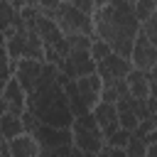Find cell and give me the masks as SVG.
Here are the masks:
<instances>
[{
	"label": "cell",
	"instance_id": "6da1fadb",
	"mask_svg": "<svg viewBox=\"0 0 157 157\" xmlns=\"http://www.w3.org/2000/svg\"><path fill=\"white\" fill-rule=\"evenodd\" d=\"M91 22H93V37L103 39L115 56L130 59L132 42L140 32V22L135 20L130 0L98 2L96 12L91 15Z\"/></svg>",
	"mask_w": 157,
	"mask_h": 157
},
{
	"label": "cell",
	"instance_id": "7a4b0ae2",
	"mask_svg": "<svg viewBox=\"0 0 157 157\" xmlns=\"http://www.w3.org/2000/svg\"><path fill=\"white\" fill-rule=\"evenodd\" d=\"M69 130H71V145L81 155H98L103 150V135L96 128V120L91 113L74 118Z\"/></svg>",
	"mask_w": 157,
	"mask_h": 157
},
{
	"label": "cell",
	"instance_id": "3957f363",
	"mask_svg": "<svg viewBox=\"0 0 157 157\" xmlns=\"http://www.w3.org/2000/svg\"><path fill=\"white\" fill-rule=\"evenodd\" d=\"M128 61H130V66L137 69V71H145V74H147V71H155V66H157V47L150 44V42L137 32Z\"/></svg>",
	"mask_w": 157,
	"mask_h": 157
},
{
	"label": "cell",
	"instance_id": "277c9868",
	"mask_svg": "<svg viewBox=\"0 0 157 157\" xmlns=\"http://www.w3.org/2000/svg\"><path fill=\"white\" fill-rule=\"evenodd\" d=\"M56 71L64 74L69 81H76V78H83V76L96 74V64L91 61L88 52H69L66 59L61 61V66Z\"/></svg>",
	"mask_w": 157,
	"mask_h": 157
},
{
	"label": "cell",
	"instance_id": "5b68a950",
	"mask_svg": "<svg viewBox=\"0 0 157 157\" xmlns=\"http://www.w3.org/2000/svg\"><path fill=\"white\" fill-rule=\"evenodd\" d=\"M130 71H132L130 61H128V59H120V56H115V54H110V56H105L103 61H98V64H96V76L101 78V83H103V86H105V83L123 81Z\"/></svg>",
	"mask_w": 157,
	"mask_h": 157
},
{
	"label": "cell",
	"instance_id": "8992f818",
	"mask_svg": "<svg viewBox=\"0 0 157 157\" xmlns=\"http://www.w3.org/2000/svg\"><path fill=\"white\" fill-rule=\"evenodd\" d=\"M125 86H128V96L135 101H145L150 96H155V71H137L132 69L125 76Z\"/></svg>",
	"mask_w": 157,
	"mask_h": 157
},
{
	"label": "cell",
	"instance_id": "52a82bcc",
	"mask_svg": "<svg viewBox=\"0 0 157 157\" xmlns=\"http://www.w3.org/2000/svg\"><path fill=\"white\" fill-rule=\"evenodd\" d=\"M101 88H103V83H101V78H98L96 74L74 81V91H76L81 105L86 108V113H91V110L98 105V101H101Z\"/></svg>",
	"mask_w": 157,
	"mask_h": 157
},
{
	"label": "cell",
	"instance_id": "ba28073f",
	"mask_svg": "<svg viewBox=\"0 0 157 157\" xmlns=\"http://www.w3.org/2000/svg\"><path fill=\"white\" fill-rule=\"evenodd\" d=\"M32 137H34V142L39 145V152H42V150H56V147L71 145V130L49 128V125H42V123L32 130Z\"/></svg>",
	"mask_w": 157,
	"mask_h": 157
},
{
	"label": "cell",
	"instance_id": "9c48e42d",
	"mask_svg": "<svg viewBox=\"0 0 157 157\" xmlns=\"http://www.w3.org/2000/svg\"><path fill=\"white\" fill-rule=\"evenodd\" d=\"M42 61H29V59H22V61H17V66H15V78H17V83L22 86V91L25 93H29V91H34V86H37V81H39V74H42Z\"/></svg>",
	"mask_w": 157,
	"mask_h": 157
},
{
	"label": "cell",
	"instance_id": "30bf717a",
	"mask_svg": "<svg viewBox=\"0 0 157 157\" xmlns=\"http://www.w3.org/2000/svg\"><path fill=\"white\" fill-rule=\"evenodd\" d=\"M91 115H93L96 128L101 130L103 137H108L110 132L118 130V110H115V105H110V103H98V105L91 110Z\"/></svg>",
	"mask_w": 157,
	"mask_h": 157
},
{
	"label": "cell",
	"instance_id": "8fae6325",
	"mask_svg": "<svg viewBox=\"0 0 157 157\" xmlns=\"http://www.w3.org/2000/svg\"><path fill=\"white\" fill-rule=\"evenodd\" d=\"M7 147H10V157H39V145H37L34 137L27 135V132L12 137V140L7 142Z\"/></svg>",
	"mask_w": 157,
	"mask_h": 157
},
{
	"label": "cell",
	"instance_id": "7c38bea8",
	"mask_svg": "<svg viewBox=\"0 0 157 157\" xmlns=\"http://www.w3.org/2000/svg\"><path fill=\"white\" fill-rule=\"evenodd\" d=\"M0 98L7 103V108H27V93L22 91V86L17 83V78H7V83L2 86Z\"/></svg>",
	"mask_w": 157,
	"mask_h": 157
},
{
	"label": "cell",
	"instance_id": "4fadbf2b",
	"mask_svg": "<svg viewBox=\"0 0 157 157\" xmlns=\"http://www.w3.org/2000/svg\"><path fill=\"white\" fill-rule=\"evenodd\" d=\"M128 96V86H125V78L123 81H115V83H105L103 88H101V101L98 103H110V105H115L120 98H125Z\"/></svg>",
	"mask_w": 157,
	"mask_h": 157
},
{
	"label": "cell",
	"instance_id": "5bb4252c",
	"mask_svg": "<svg viewBox=\"0 0 157 157\" xmlns=\"http://www.w3.org/2000/svg\"><path fill=\"white\" fill-rule=\"evenodd\" d=\"M25 130H22V123H20V118H15V115H10V113H5L2 118H0V137L2 140H12V137H17V135H22Z\"/></svg>",
	"mask_w": 157,
	"mask_h": 157
},
{
	"label": "cell",
	"instance_id": "9a60e30c",
	"mask_svg": "<svg viewBox=\"0 0 157 157\" xmlns=\"http://www.w3.org/2000/svg\"><path fill=\"white\" fill-rule=\"evenodd\" d=\"M132 12H135V20L142 25L145 20H150L157 12V0H135L132 2Z\"/></svg>",
	"mask_w": 157,
	"mask_h": 157
},
{
	"label": "cell",
	"instance_id": "2e32d148",
	"mask_svg": "<svg viewBox=\"0 0 157 157\" xmlns=\"http://www.w3.org/2000/svg\"><path fill=\"white\" fill-rule=\"evenodd\" d=\"M113 52H110V47L103 42V39H98V37H93L91 39V47H88V56H91V61L93 64H98V61H103L105 56H110Z\"/></svg>",
	"mask_w": 157,
	"mask_h": 157
},
{
	"label": "cell",
	"instance_id": "e0dca14e",
	"mask_svg": "<svg viewBox=\"0 0 157 157\" xmlns=\"http://www.w3.org/2000/svg\"><path fill=\"white\" fill-rule=\"evenodd\" d=\"M128 140H130V132H125V130L118 128L115 132H110L108 137H103V145H105V147H115V150H125Z\"/></svg>",
	"mask_w": 157,
	"mask_h": 157
},
{
	"label": "cell",
	"instance_id": "ac0fdd59",
	"mask_svg": "<svg viewBox=\"0 0 157 157\" xmlns=\"http://www.w3.org/2000/svg\"><path fill=\"white\" fill-rule=\"evenodd\" d=\"M152 130H157V115H155V118H145V120H140V123H137V128H135L130 135H132V137H137V140H142V137H145V135H150Z\"/></svg>",
	"mask_w": 157,
	"mask_h": 157
},
{
	"label": "cell",
	"instance_id": "d6986e66",
	"mask_svg": "<svg viewBox=\"0 0 157 157\" xmlns=\"http://www.w3.org/2000/svg\"><path fill=\"white\" fill-rule=\"evenodd\" d=\"M12 17H15V10L7 0H0V32H5L10 25H12Z\"/></svg>",
	"mask_w": 157,
	"mask_h": 157
},
{
	"label": "cell",
	"instance_id": "ffe728a7",
	"mask_svg": "<svg viewBox=\"0 0 157 157\" xmlns=\"http://www.w3.org/2000/svg\"><path fill=\"white\" fill-rule=\"evenodd\" d=\"M145 150H147L145 142L130 135V140H128V145H125V155H128V157H145Z\"/></svg>",
	"mask_w": 157,
	"mask_h": 157
},
{
	"label": "cell",
	"instance_id": "44dd1931",
	"mask_svg": "<svg viewBox=\"0 0 157 157\" xmlns=\"http://www.w3.org/2000/svg\"><path fill=\"white\" fill-rule=\"evenodd\" d=\"M20 123H22V130L27 132V135H32V130L39 125V120H37V115H32L29 110H25L22 115H20Z\"/></svg>",
	"mask_w": 157,
	"mask_h": 157
},
{
	"label": "cell",
	"instance_id": "7402d4cb",
	"mask_svg": "<svg viewBox=\"0 0 157 157\" xmlns=\"http://www.w3.org/2000/svg\"><path fill=\"white\" fill-rule=\"evenodd\" d=\"M71 5H74L81 15H88V17H91V15L96 12V5H98V2H91V0H71Z\"/></svg>",
	"mask_w": 157,
	"mask_h": 157
},
{
	"label": "cell",
	"instance_id": "603a6c76",
	"mask_svg": "<svg viewBox=\"0 0 157 157\" xmlns=\"http://www.w3.org/2000/svg\"><path fill=\"white\" fill-rule=\"evenodd\" d=\"M96 157H128V155H125V150H115V147H105L103 145V150Z\"/></svg>",
	"mask_w": 157,
	"mask_h": 157
},
{
	"label": "cell",
	"instance_id": "cb8c5ba5",
	"mask_svg": "<svg viewBox=\"0 0 157 157\" xmlns=\"http://www.w3.org/2000/svg\"><path fill=\"white\" fill-rule=\"evenodd\" d=\"M142 142H145V147H150V145H157V130H152L150 135H145V137H142Z\"/></svg>",
	"mask_w": 157,
	"mask_h": 157
},
{
	"label": "cell",
	"instance_id": "d4e9b609",
	"mask_svg": "<svg viewBox=\"0 0 157 157\" xmlns=\"http://www.w3.org/2000/svg\"><path fill=\"white\" fill-rule=\"evenodd\" d=\"M0 157H10V147H7V140L0 137Z\"/></svg>",
	"mask_w": 157,
	"mask_h": 157
},
{
	"label": "cell",
	"instance_id": "484cf974",
	"mask_svg": "<svg viewBox=\"0 0 157 157\" xmlns=\"http://www.w3.org/2000/svg\"><path fill=\"white\" fill-rule=\"evenodd\" d=\"M145 157H157V145H150L145 150Z\"/></svg>",
	"mask_w": 157,
	"mask_h": 157
},
{
	"label": "cell",
	"instance_id": "4316f807",
	"mask_svg": "<svg viewBox=\"0 0 157 157\" xmlns=\"http://www.w3.org/2000/svg\"><path fill=\"white\" fill-rule=\"evenodd\" d=\"M5 113H7V103H5V101H2V98H0V118H2V115H5Z\"/></svg>",
	"mask_w": 157,
	"mask_h": 157
},
{
	"label": "cell",
	"instance_id": "83f0119b",
	"mask_svg": "<svg viewBox=\"0 0 157 157\" xmlns=\"http://www.w3.org/2000/svg\"><path fill=\"white\" fill-rule=\"evenodd\" d=\"M2 47H5V34L0 32V49H2Z\"/></svg>",
	"mask_w": 157,
	"mask_h": 157
},
{
	"label": "cell",
	"instance_id": "f1b7e54d",
	"mask_svg": "<svg viewBox=\"0 0 157 157\" xmlns=\"http://www.w3.org/2000/svg\"><path fill=\"white\" fill-rule=\"evenodd\" d=\"M83 157H96V155H83Z\"/></svg>",
	"mask_w": 157,
	"mask_h": 157
},
{
	"label": "cell",
	"instance_id": "f546056e",
	"mask_svg": "<svg viewBox=\"0 0 157 157\" xmlns=\"http://www.w3.org/2000/svg\"><path fill=\"white\" fill-rule=\"evenodd\" d=\"M39 157H42V155H39Z\"/></svg>",
	"mask_w": 157,
	"mask_h": 157
}]
</instances>
